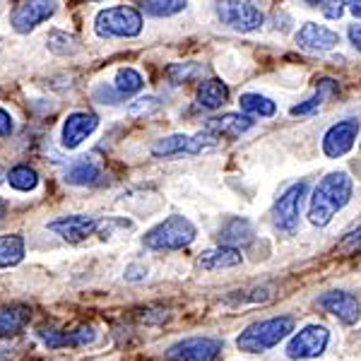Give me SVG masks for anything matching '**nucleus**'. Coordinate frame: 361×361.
I'll return each instance as SVG.
<instances>
[{"instance_id": "f257e3e1", "label": "nucleus", "mask_w": 361, "mask_h": 361, "mask_svg": "<svg viewBox=\"0 0 361 361\" xmlns=\"http://www.w3.org/2000/svg\"><path fill=\"white\" fill-rule=\"evenodd\" d=\"M354 193V180L347 171H333L318 180L308 202V222L313 226H328L337 212H342Z\"/></svg>"}, {"instance_id": "f03ea898", "label": "nucleus", "mask_w": 361, "mask_h": 361, "mask_svg": "<svg viewBox=\"0 0 361 361\" xmlns=\"http://www.w3.org/2000/svg\"><path fill=\"white\" fill-rule=\"evenodd\" d=\"M294 325L296 323L292 316H275L258 320V323H250L236 337V347L246 354L267 352V349L277 347L284 337H289V333H294Z\"/></svg>"}, {"instance_id": "7ed1b4c3", "label": "nucleus", "mask_w": 361, "mask_h": 361, "mask_svg": "<svg viewBox=\"0 0 361 361\" xmlns=\"http://www.w3.org/2000/svg\"><path fill=\"white\" fill-rule=\"evenodd\" d=\"M197 229L190 219L180 217V214H171L164 222H159L157 226L147 231L142 236L145 248L149 250H180L195 241Z\"/></svg>"}, {"instance_id": "20e7f679", "label": "nucleus", "mask_w": 361, "mask_h": 361, "mask_svg": "<svg viewBox=\"0 0 361 361\" xmlns=\"http://www.w3.org/2000/svg\"><path fill=\"white\" fill-rule=\"evenodd\" d=\"M94 32L102 39H133L142 32V13L130 5L104 8L94 17Z\"/></svg>"}, {"instance_id": "39448f33", "label": "nucleus", "mask_w": 361, "mask_h": 361, "mask_svg": "<svg viewBox=\"0 0 361 361\" xmlns=\"http://www.w3.org/2000/svg\"><path fill=\"white\" fill-rule=\"evenodd\" d=\"M217 17L222 20V25L241 34L255 32V29H260L265 22V15L260 13L258 5H253L250 0H219Z\"/></svg>"}, {"instance_id": "423d86ee", "label": "nucleus", "mask_w": 361, "mask_h": 361, "mask_svg": "<svg viewBox=\"0 0 361 361\" xmlns=\"http://www.w3.org/2000/svg\"><path fill=\"white\" fill-rule=\"evenodd\" d=\"M308 183L306 180H299V183L289 185L282 195L275 200V207H272V224L275 229L284 231V234H294L296 226H299V217H301V202L306 197Z\"/></svg>"}, {"instance_id": "0eeeda50", "label": "nucleus", "mask_w": 361, "mask_h": 361, "mask_svg": "<svg viewBox=\"0 0 361 361\" xmlns=\"http://www.w3.org/2000/svg\"><path fill=\"white\" fill-rule=\"evenodd\" d=\"M219 135L214 133H197V135H185V133H176V135H166L157 140L152 145L154 157H176V154H202L217 145Z\"/></svg>"}, {"instance_id": "6e6552de", "label": "nucleus", "mask_w": 361, "mask_h": 361, "mask_svg": "<svg viewBox=\"0 0 361 361\" xmlns=\"http://www.w3.org/2000/svg\"><path fill=\"white\" fill-rule=\"evenodd\" d=\"M222 340L217 337H185L164 352L166 361H219L222 359Z\"/></svg>"}, {"instance_id": "1a4fd4ad", "label": "nucleus", "mask_w": 361, "mask_h": 361, "mask_svg": "<svg viewBox=\"0 0 361 361\" xmlns=\"http://www.w3.org/2000/svg\"><path fill=\"white\" fill-rule=\"evenodd\" d=\"M330 330L325 325L311 323L292 335L287 342V357L289 359H318L328 349Z\"/></svg>"}, {"instance_id": "9d476101", "label": "nucleus", "mask_w": 361, "mask_h": 361, "mask_svg": "<svg viewBox=\"0 0 361 361\" xmlns=\"http://www.w3.org/2000/svg\"><path fill=\"white\" fill-rule=\"evenodd\" d=\"M56 0H22L10 13V25L17 34H29L56 15Z\"/></svg>"}, {"instance_id": "9b49d317", "label": "nucleus", "mask_w": 361, "mask_h": 361, "mask_svg": "<svg viewBox=\"0 0 361 361\" xmlns=\"http://www.w3.org/2000/svg\"><path fill=\"white\" fill-rule=\"evenodd\" d=\"M359 130H361V126H359V121H354V118L337 121L335 126H330L323 135L325 157H330V159H340V157H345L349 149L354 147V142H357Z\"/></svg>"}, {"instance_id": "f8f14e48", "label": "nucleus", "mask_w": 361, "mask_h": 361, "mask_svg": "<svg viewBox=\"0 0 361 361\" xmlns=\"http://www.w3.org/2000/svg\"><path fill=\"white\" fill-rule=\"evenodd\" d=\"M99 224H102L99 217H92V214H66V217H58L54 222H49L46 229L54 231L56 236H61L68 243H80L94 234Z\"/></svg>"}, {"instance_id": "ddd939ff", "label": "nucleus", "mask_w": 361, "mask_h": 361, "mask_svg": "<svg viewBox=\"0 0 361 361\" xmlns=\"http://www.w3.org/2000/svg\"><path fill=\"white\" fill-rule=\"evenodd\" d=\"M318 306L345 325H354L361 318V306H359L357 296L349 294V292H342V289H333V292L323 294L318 299Z\"/></svg>"}, {"instance_id": "4468645a", "label": "nucleus", "mask_w": 361, "mask_h": 361, "mask_svg": "<svg viewBox=\"0 0 361 361\" xmlns=\"http://www.w3.org/2000/svg\"><path fill=\"white\" fill-rule=\"evenodd\" d=\"M99 128V118L90 111H75L63 121V130H61V145L66 149H75L85 142Z\"/></svg>"}, {"instance_id": "2eb2a0df", "label": "nucleus", "mask_w": 361, "mask_h": 361, "mask_svg": "<svg viewBox=\"0 0 361 361\" xmlns=\"http://www.w3.org/2000/svg\"><path fill=\"white\" fill-rule=\"evenodd\" d=\"M39 337L49 349H61V347H87L97 340V333L92 325H78L70 330H54V328H42Z\"/></svg>"}, {"instance_id": "dca6fc26", "label": "nucleus", "mask_w": 361, "mask_h": 361, "mask_svg": "<svg viewBox=\"0 0 361 361\" xmlns=\"http://www.w3.org/2000/svg\"><path fill=\"white\" fill-rule=\"evenodd\" d=\"M296 44L299 49L311 51V54H325V51H333L340 44V34L333 29L316 25V22H306L304 27L296 32Z\"/></svg>"}, {"instance_id": "f3484780", "label": "nucleus", "mask_w": 361, "mask_h": 361, "mask_svg": "<svg viewBox=\"0 0 361 361\" xmlns=\"http://www.w3.org/2000/svg\"><path fill=\"white\" fill-rule=\"evenodd\" d=\"M255 126L253 116L248 114H224V116H217V118H209L205 130L214 133L219 137H241L243 133H248L250 128Z\"/></svg>"}, {"instance_id": "a211bd4d", "label": "nucleus", "mask_w": 361, "mask_h": 361, "mask_svg": "<svg viewBox=\"0 0 361 361\" xmlns=\"http://www.w3.org/2000/svg\"><path fill=\"white\" fill-rule=\"evenodd\" d=\"M241 260H243L241 250L236 246H224V243H219L217 248L202 250L197 265H200L202 270H226V267L241 265Z\"/></svg>"}, {"instance_id": "6ab92c4d", "label": "nucleus", "mask_w": 361, "mask_h": 361, "mask_svg": "<svg viewBox=\"0 0 361 361\" xmlns=\"http://www.w3.org/2000/svg\"><path fill=\"white\" fill-rule=\"evenodd\" d=\"M229 102V87L219 78H209L197 87V106L205 111H217Z\"/></svg>"}, {"instance_id": "aec40b11", "label": "nucleus", "mask_w": 361, "mask_h": 361, "mask_svg": "<svg viewBox=\"0 0 361 361\" xmlns=\"http://www.w3.org/2000/svg\"><path fill=\"white\" fill-rule=\"evenodd\" d=\"M32 318V311L25 304H13V306H0V340L13 337L25 330V325Z\"/></svg>"}, {"instance_id": "412c9836", "label": "nucleus", "mask_w": 361, "mask_h": 361, "mask_svg": "<svg viewBox=\"0 0 361 361\" xmlns=\"http://www.w3.org/2000/svg\"><path fill=\"white\" fill-rule=\"evenodd\" d=\"M66 180L70 185H97L102 180V166L92 157H80L68 166Z\"/></svg>"}, {"instance_id": "4be33fe9", "label": "nucleus", "mask_w": 361, "mask_h": 361, "mask_svg": "<svg viewBox=\"0 0 361 361\" xmlns=\"http://www.w3.org/2000/svg\"><path fill=\"white\" fill-rule=\"evenodd\" d=\"M250 241H253V226L248 219L234 217L219 229V243L224 246H246Z\"/></svg>"}, {"instance_id": "5701e85b", "label": "nucleus", "mask_w": 361, "mask_h": 361, "mask_svg": "<svg viewBox=\"0 0 361 361\" xmlns=\"http://www.w3.org/2000/svg\"><path fill=\"white\" fill-rule=\"evenodd\" d=\"M25 260V238L20 234H0V270L15 267Z\"/></svg>"}, {"instance_id": "b1692460", "label": "nucleus", "mask_w": 361, "mask_h": 361, "mask_svg": "<svg viewBox=\"0 0 361 361\" xmlns=\"http://www.w3.org/2000/svg\"><path fill=\"white\" fill-rule=\"evenodd\" d=\"M241 104V111L248 116H258V118H272L277 114V104L272 99H267L263 94H255V92H246L238 99Z\"/></svg>"}, {"instance_id": "393cba45", "label": "nucleus", "mask_w": 361, "mask_h": 361, "mask_svg": "<svg viewBox=\"0 0 361 361\" xmlns=\"http://www.w3.org/2000/svg\"><path fill=\"white\" fill-rule=\"evenodd\" d=\"M5 178H8L10 188L20 190V193H32V190L39 185V173L34 171V169L29 166V164H17V166H13Z\"/></svg>"}, {"instance_id": "a878e982", "label": "nucleus", "mask_w": 361, "mask_h": 361, "mask_svg": "<svg viewBox=\"0 0 361 361\" xmlns=\"http://www.w3.org/2000/svg\"><path fill=\"white\" fill-rule=\"evenodd\" d=\"M142 87H145V80H142V75H140L135 68H121V70H116L114 90L118 92L121 97L137 94V92L142 90Z\"/></svg>"}, {"instance_id": "bb28decb", "label": "nucleus", "mask_w": 361, "mask_h": 361, "mask_svg": "<svg viewBox=\"0 0 361 361\" xmlns=\"http://www.w3.org/2000/svg\"><path fill=\"white\" fill-rule=\"evenodd\" d=\"M207 73V68L202 63H171L166 68V78L173 85H183V82H193V80L202 78Z\"/></svg>"}, {"instance_id": "cd10ccee", "label": "nucleus", "mask_w": 361, "mask_h": 361, "mask_svg": "<svg viewBox=\"0 0 361 361\" xmlns=\"http://www.w3.org/2000/svg\"><path fill=\"white\" fill-rule=\"evenodd\" d=\"M188 0H142V10L152 17H171L185 10Z\"/></svg>"}, {"instance_id": "c85d7f7f", "label": "nucleus", "mask_w": 361, "mask_h": 361, "mask_svg": "<svg viewBox=\"0 0 361 361\" xmlns=\"http://www.w3.org/2000/svg\"><path fill=\"white\" fill-rule=\"evenodd\" d=\"M49 51L56 56H75L80 51V44L68 32H51L49 34Z\"/></svg>"}, {"instance_id": "c756f323", "label": "nucleus", "mask_w": 361, "mask_h": 361, "mask_svg": "<svg viewBox=\"0 0 361 361\" xmlns=\"http://www.w3.org/2000/svg\"><path fill=\"white\" fill-rule=\"evenodd\" d=\"M323 99H325L323 92L316 90V94H313V97H308L306 102L296 104V106L292 109V114H294V116H308V114L318 111V109H320V104H323Z\"/></svg>"}, {"instance_id": "7c9ffc66", "label": "nucleus", "mask_w": 361, "mask_h": 361, "mask_svg": "<svg viewBox=\"0 0 361 361\" xmlns=\"http://www.w3.org/2000/svg\"><path fill=\"white\" fill-rule=\"evenodd\" d=\"M337 248H340L342 253H357V250H361V226H357V229H352V231H347V234L340 238Z\"/></svg>"}, {"instance_id": "2f4dec72", "label": "nucleus", "mask_w": 361, "mask_h": 361, "mask_svg": "<svg viewBox=\"0 0 361 361\" xmlns=\"http://www.w3.org/2000/svg\"><path fill=\"white\" fill-rule=\"evenodd\" d=\"M159 109V102L154 97H140L135 102L130 104V114L133 116H142V114H149V111H157Z\"/></svg>"}, {"instance_id": "473e14b6", "label": "nucleus", "mask_w": 361, "mask_h": 361, "mask_svg": "<svg viewBox=\"0 0 361 361\" xmlns=\"http://www.w3.org/2000/svg\"><path fill=\"white\" fill-rule=\"evenodd\" d=\"M345 3L347 0H325L323 15L328 17V20H340L342 13H345Z\"/></svg>"}, {"instance_id": "72a5a7b5", "label": "nucleus", "mask_w": 361, "mask_h": 361, "mask_svg": "<svg viewBox=\"0 0 361 361\" xmlns=\"http://www.w3.org/2000/svg\"><path fill=\"white\" fill-rule=\"evenodd\" d=\"M15 130V121L5 109H0V137H10Z\"/></svg>"}, {"instance_id": "f704fd0d", "label": "nucleus", "mask_w": 361, "mask_h": 361, "mask_svg": "<svg viewBox=\"0 0 361 361\" xmlns=\"http://www.w3.org/2000/svg\"><path fill=\"white\" fill-rule=\"evenodd\" d=\"M347 37H349V42H352L354 49L361 51V25H352V27H349Z\"/></svg>"}, {"instance_id": "c9c22d12", "label": "nucleus", "mask_w": 361, "mask_h": 361, "mask_svg": "<svg viewBox=\"0 0 361 361\" xmlns=\"http://www.w3.org/2000/svg\"><path fill=\"white\" fill-rule=\"evenodd\" d=\"M347 3H349V10H352V15L361 20V0H347Z\"/></svg>"}, {"instance_id": "e433bc0d", "label": "nucleus", "mask_w": 361, "mask_h": 361, "mask_svg": "<svg viewBox=\"0 0 361 361\" xmlns=\"http://www.w3.org/2000/svg\"><path fill=\"white\" fill-rule=\"evenodd\" d=\"M304 3H306V5H323L325 0H304Z\"/></svg>"}, {"instance_id": "4c0bfd02", "label": "nucleus", "mask_w": 361, "mask_h": 361, "mask_svg": "<svg viewBox=\"0 0 361 361\" xmlns=\"http://www.w3.org/2000/svg\"><path fill=\"white\" fill-rule=\"evenodd\" d=\"M3 217H5V205L0 202V219H3Z\"/></svg>"}]
</instances>
